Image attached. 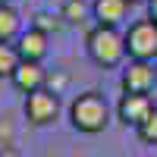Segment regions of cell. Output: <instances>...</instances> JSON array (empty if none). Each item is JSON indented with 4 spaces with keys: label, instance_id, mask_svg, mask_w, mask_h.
<instances>
[{
    "label": "cell",
    "instance_id": "10",
    "mask_svg": "<svg viewBox=\"0 0 157 157\" xmlns=\"http://www.w3.org/2000/svg\"><path fill=\"white\" fill-rule=\"evenodd\" d=\"M22 35V16L16 6L0 3V41H16Z\"/></svg>",
    "mask_w": 157,
    "mask_h": 157
},
{
    "label": "cell",
    "instance_id": "20",
    "mask_svg": "<svg viewBox=\"0 0 157 157\" xmlns=\"http://www.w3.org/2000/svg\"><path fill=\"white\" fill-rule=\"evenodd\" d=\"M154 66H157V63H154Z\"/></svg>",
    "mask_w": 157,
    "mask_h": 157
},
{
    "label": "cell",
    "instance_id": "2",
    "mask_svg": "<svg viewBox=\"0 0 157 157\" xmlns=\"http://www.w3.org/2000/svg\"><path fill=\"white\" fill-rule=\"evenodd\" d=\"M85 50L101 69H113L126 57V38L116 32V25H94L85 38Z\"/></svg>",
    "mask_w": 157,
    "mask_h": 157
},
{
    "label": "cell",
    "instance_id": "18",
    "mask_svg": "<svg viewBox=\"0 0 157 157\" xmlns=\"http://www.w3.org/2000/svg\"><path fill=\"white\" fill-rule=\"evenodd\" d=\"M129 3H141V0H129Z\"/></svg>",
    "mask_w": 157,
    "mask_h": 157
},
{
    "label": "cell",
    "instance_id": "7",
    "mask_svg": "<svg viewBox=\"0 0 157 157\" xmlns=\"http://www.w3.org/2000/svg\"><path fill=\"white\" fill-rule=\"evenodd\" d=\"M10 82L16 85V91H22V94H32V91H38V88L47 85V72H44L41 63H29V60H22L19 66H16V72L10 75Z\"/></svg>",
    "mask_w": 157,
    "mask_h": 157
},
{
    "label": "cell",
    "instance_id": "14",
    "mask_svg": "<svg viewBox=\"0 0 157 157\" xmlns=\"http://www.w3.org/2000/svg\"><path fill=\"white\" fill-rule=\"evenodd\" d=\"M85 0H66V6H63V19L66 22H82L85 19Z\"/></svg>",
    "mask_w": 157,
    "mask_h": 157
},
{
    "label": "cell",
    "instance_id": "15",
    "mask_svg": "<svg viewBox=\"0 0 157 157\" xmlns=\"http://www.w3.org/2000/svg\"><path fill=\"white\" fill-rule=\"evenodd\" d=\"M16 141V123L10 116H0V148H6Z\"/></svg>",
    "mask_w": 157,
    "mask_h": 157
},
{
    "label": "cell",
    "instance_id": "1",
    "mask_svg": "<svg viewBox=\"0 0 157 157\" xmlns=\"http://www.w3.org/2000/svg\"><path fill=\"white\" fill-rule=\"evenodd\" d=\"M69 123H72L75 132H85V135H98V132L107 129L110 107H107L101 91H82V94H75V101L69 104Z\"/></svg>",
    "mask_w": 157,
    "mask_h": 157
},
{
    "label": "cell",
    "instance_id": "4",
    "mask_svg": "<svg viewBox=\"0 0 157 157\" xmlns=\"http://www.w3.org/2000/svg\"><path fill=\"white\" fill-rule=\"evenodd\" d=\"M22 113L32 126H50L60 116V98L54 88H38L32 94H25V104H22Z\"/></svg>",
    "mask_w": 157,
    "mask_h": 157
},
{
    "label": "cell",
    "instance_id": "19",
    "mask_svg": "<svg viewBox=\"0 0 157 157\" xmlns=\"http://www.w3.org/2000/svg\"><path fill=\"white\" fill-rule=\"evenodd\" d=\"M0 3H6V0H0Z\"/></svg>",
    "mask_w": 157,
    "mask_h": 157
},
{
    "label": "cell",
    "instance_id": "6",
    "mask_svg": "<svg viewBox=\"0 0 157 157\" xmlns=\"http://www.w3.org/2000/svg\"><path fill=\"white\" fill-rule=\"evenodd\" d=\"M154 113V98L151 94H135V91H123L120 104H116V116H120V123L126 126H141Z\"/></svg>",
    "mask_w": 157,
    "mask_h": 157
},
{
    "label": "cell",
    "instance_id": "17",
    "mask_svg": "<svg viewBox=\"0 0 157 157\" xmlns=\"http://www.w3.org/2000/svg\"><path fill=\"white\" fill-rule=\"evenodd\" d=\"M148 16L157 22V0H148Z\"/></svg>",
    "mask_w": 157,
    "mask_h": 157
},
{
    "label": "cell",
    "instance_id": "5",
    "mask_svg": "<svg viewBox=\"0 0 157 157\" xmlns=\"http://www.w3.org/2000/svg\"><path fill=\"white\" fill-rule=\"evenodd\" d=\"M123 91H135V94H151L154 85H157V66L151 60H132L129 66L123 69L120 78Z\"/></svg>",
    "mask_w": 157,
    "mask_h": 157
},
{
    "label": "cell",
    "instance_id": "12",
    "mask_svg": "<svg viewBox=\"0 0 157 157\" xmlns=\"http://www.w3.org/2000/svg\"><path fill=\"white\" fill-rule=\"evenodd\" d=\"M32 29L44 32V35H50V32H60V29H63V16H50V13H38V16H35V22H32Z\"/></svg>",
    "mask_w": 157,
    "mask_h": 157
},
{
    "label": "cell",
    "instance_id": "11",
    "mask_svg": "<svg viewBox=\"0 0 157 157\" xmlns=\"http://www.w3.org/2000/svg\"><path fill=\"white\" fill-rule=\"evenodd\" d=\"M19 63H22V57H19L16 44L13 41H0V78H10Z\"/></svg>",
    "mask_w": 157,
    "mask_h": 157
},
{
    "label": "cell",
    "instance_id": "13",
    "mask_svg": "<svg viewBox=\"0 0 157 157\" xmlns=\"http://www.w3.org/2000/svg\"><path fill=\"white\" fill-rule=\"evenodd\" d=\"M135 132H138V138L145 141V145H154V148H157V107H154V113L135 129Z\"/></svg>",
    "mask_w": 157,
    "mask_h": 157
},
{
    "label": "cell",
    "instance_id": "8",
    "mask_svg": "<svg viewBox=\"0 0 157 157\" xmlns=\"http://www.w3.org/2000/svg\"><path fill=\"white\" fill-rule=\"evenodd\" d=\"M16 50H19L22 60H29V63H41V60L47 57V35L38 32V29L22 32V35L16 38Z\"/></svg>",
    "mask_w": 157,
    "mask_h": 157
},
{
    "label": "cell",
    "instance_id": "16",
    "mask_svg": "<svg viewBox=\"0 0 157 157\" xmlns=\"http://www.w3.org/2000/svg\"><path fill=\"white\" fill-rule=\"evenodd\" d=\"M0 157H19V151L13 145H6V148H0Z\"/></svg>",
    "mask_w": 157,
    "mask_h": 157
},
{
    "label": "cell",
    "instance_id": "9",
    "mask_svg": "<svg viewBox=\"0 0 157 157\" xmlns=\"http://www.w3.org/2000/svg\"><path fill=\"white\" fill-rule=\"evenodd\" d=\"M129 0H91V16L98 25H120L129 16Z\"/></svg>",
    "mask_w": 157,
    "mask_h": 157
},
{
    "label": "cell",
    "instance_id": "3",
    "mask_svg": "<svg viewBox=\"0 0 157 157\" xmlns=\"http://www.w3.org/2000/svg\"><path fill=\"white\" fill-rule=\"evenodd\" d=\"M123 38H126V54L132 60H157V22L151 16L129 22Z\"/></svg>",
    "mask_w": 157,
    "mask_h": 157
}]
</instances>
